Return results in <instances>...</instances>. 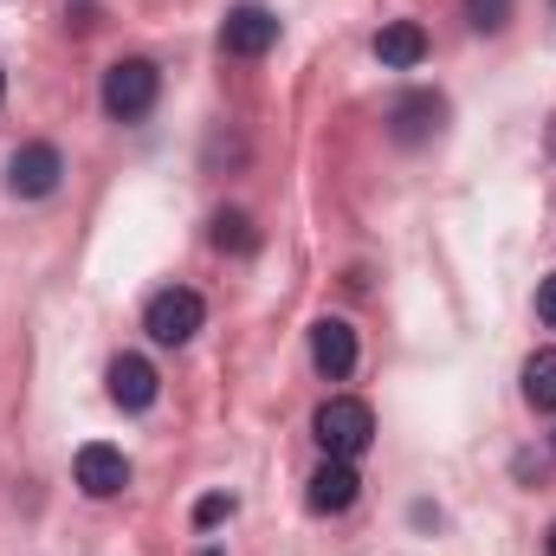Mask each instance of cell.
Here are the masks:
<instances>
[{"label":"cell","mask_w":556,"mask_h":556,"mask_svg":"<svg viewBox=\"0 0 556 556\" xmlns=\"http://www.w3.org/2000/svg\"><path fill=\"white\" fill-rule=\"evenodd\" d=\"M311 433H317V446L330 453V459H356V453H369V440H376V415H369V402H356V395H330L317 420H311Z\"/></svg>","instance_id":"obj_1"},{"label":"cell","mask_w":556,"mask_h":556,"mask_svg":"<svg viewBox=\"0 0 556 556\" xmlns=\"http://www.w3.org/2000/svg\"><path fill=\"white\" fill-rule=\"evenodd\" d=\"M155 98H162V72L149 65V59H117L111 72H104V111L117 117V124H137L155 111Z\"/></svg>","instance_id":"obj_2"},{"label":"cell","mask_w":556,"mask_h":556,"mask_svg":"<svg viewBox=\"0 0 556 556\" xmlns=\"http://www.w3.org/2000/svg\"><path fill=\"white\" fill-rule=\"evenodd\" d=\"M201 324H207V304H201V291H188V285L155 291V298H149V311H142V330H149L155 343H168V350L194 343V330H201Z\"/></svg>","instance_id":"obj_3"},{"label":"cell","mask_w":556,"mask_h":556,"mask_svg":"<svg viewBox=\"0 0 556 556\" xmlns=\"http://www.w3.org/2000/svg\"><path fill=\"white\" fill-rule=\"evenodd\" d=\"M59 175H65V155H59L52 142H26V149H13V162H7V194L46 201V194L59 188Z\"/></svg>","instance_id":"obj_4"},{"label":"cell","mask_w":556,"mask_h":556,"mask_svg":"<svg viewBox=\"0 0 556 556\" xmlns=\"http://www.w3.org/2000/svg\"><path fill=\"white\" fill-rule=\"evenodd\" d=\"M72 479H78V492H85V498H117V492L130 485V459H124V446L91 440V446H78Z\"/></svg>","instance_id":"obj_5"},{"label":"cell","mask_w":556,"mask_h":556,"mask_svg":"<svg viewBox=\"0 0 556 556\" xmlns=\"http://www.w3.org/2000/svg\"><path fill=\"white\" fill-rule=\"evenodd\" d=\"M278 46V13L273 7H233L227 26H220V52L233 59H266Z\"/></svg>","instance_id":"obj_6"},{"label":"cell","mask_w":556,"mask_h":556,"mask_svg":"<svg viewBox=\"0 0 556 556\" xmlns=\"http://www.w3.org/2000/svg\"><path fill=\"white\" fill-rule=\"evenodd\" d=\"M440 124H446V98L440 91H402L395 111H389V137L395 142H427L440 137Z\"/></svg>","instance_id":"obj_7"},{"label":"cell","mask_w":556,"mask_h":556,"mask_svg":"<svg viewBox=\"0 0 556 556\" xmlns=\"http://www.w3.org/2000/svg\"><path fill=\"white\" fill-rule=\"evenodd\" d=\"M311 363H317V376L343 382V376L356 369V330H350L343 317H317V324H311Z\"/></svg>","instance_id":"obj_8"},{"label":"cell","mask_w":556,"mask_h":556,"mask_svg":"<svg viewBox=\"0 0 556 556\" xmlns=\"http://www.w3.org/2000/svg\"><path fill=\"white\" fill-rule=\"evenodd\" d=\"M356 492H363V479H356V459H330L324 453V466L311 472V511H324V518H337V511H350L356 505Z\"/></svg>","instance_id":"obj_9"},{"label":"cell","mask_w":556,"mask_h":556,"mask_svg":"<svg viewBox=\"0 0 556 556\" xmlns=\"http://www.w3.org/2000/svg\"><path fill=\"white\" fill-rule=\"evenodd\" d=\"M104 382H111V402H117V408H130V415H142V408L155 402V389H162V376H155L142 356H117Z\"/></svg>","instance_id":"obj_10"},{"label":"cell","mask_w":556,"mask_h":556,"mask_svg":"<svg viewBox=\"0 0 556 556\" xmlns=\"http://www.w3.org/2000/svg\"><path fill=\"white\" fill-rule=\"evenodd\" d=\"M376 59L395 65V72H415L420 59H427V26H415V20H389V26L376 33Z\"/></svg>","instance_id":"obj_11"},{"label":"cell","mask_w":556,"mask_h":556,"mask_svg":"<svg viewBox=\"0 0 556 556\" xmlns=\"http://www.w3.org/2000/svg\"><path fill=\"white\" fill-rule=\"evenodd\" d=\"M525 402L544 408V415L556 408V350H538V356L525 363Z\"/></svg>","instance_id":"obj_12"},{"label":"cell","mask_w":556,"mask_h":556,"mask_svg":"<svg viewBox=\"0 0 556 556\" xmlns=\"http://www.w3.org/2000/svg\"><path fill=\"white\" fill-rule=\"evenodd\" d=\"M207 240H214L220 253H253V247H260V233H253V220H247L240 207H220V214H214V233H207Z\"/></svg>","instance_id":"obj_13"},{"label":"cell","mask_w":556,"mask_h":556,"mask_svg":"<svg viewBox=\"0 0 556 556\" xmlns=\"http://www.w3.org/2000/svg\"><path fill=\"white\" fill-rule=\"evenodd\" d=\"M466 20H472V33H505L511 26V0H466Z\"/></svg>","instance_id":"obj_14"},{"label":"cell","mask_w":556,"mask_h":556,"mask_svg":"<svg viewBox=\"0 0 556 556\" xmlns=\"http://www.w3.org/2000/svg\"><path fill=\"white\" fill-rule=\"evenodd\" d=\"M220 518H233V498H227V492H207V498L194 505V531H214Z\"/></svg>","instance_id":"obj_15"},{"label":"cell","mask_w":556,"mask_h":556,"mask_svg":"<svg viewBox=\"0 0 556 556\" xmlns=\"http://www.w3.org/2000/svg\"><path fill=\"white\" fill-rule=\"evenodd\" d=\"M538 317H544V324L556 330V273L544 278V285H538Z\"/></svg>","instance_id":"obj_16"},{"label":"cell","mask_w":556,"mask_h":556,"mask_svg":"<svg viewBox=\"0 0 556 556\" xmlns=\"http://www.w3.org/2000/svg\"><path fill=\"white\" fill-rule=\"evenodd\" d=\"M544 551H551V556H556V525H551V538H544Z\"/></svg>","instance_id":"obj_17"},{"label":"cell","mask_w":556,"mask_h":556,"mask_svg":"<svg viewBox=\"0 0 556 556\" xmlns=\"http://www.w3.org/2000/svg\"><path fill=\"white\" fill-rule=\"evenodd\" d=\"M0 98H7V72H0Z\"/></svg>","instance_id":"obj_18"},{"label":"cell","mask_w":556,"mask_h":556,"mask_svg":"<svg viewBox=\"0 0 556 556\" xmlns=\"http://www.w3.org/2000/svg\"><path fill=\"white\" fill-rule=\"evenodd\" d=\"M551 446H556V433H551Z\"/></svg>","instance_id":"obj_19"}]
</instances>
